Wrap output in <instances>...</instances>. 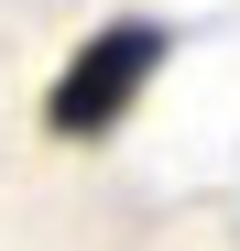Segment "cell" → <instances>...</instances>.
I'll return each instance as SVG.
<instances>
[{
	"mask_svg": "<svg viewBox=\"0 0 240 251\" xmlns=\"http://www.w3.org/2000/svg\"><path fill=\"white\" fill-rule=\"evenodd\" d=\"M164 44H175V33H164V22H142V11L98 22L88 44L55 66V88H44V131H55V142H109L120 120L142 109V88H153V66H164Z\"/></svg>",
	"mask_w": 240,
	"mask_h": 251,
	"instance_id": "cell-1",
	"label": "cell"
}]
</instances>
